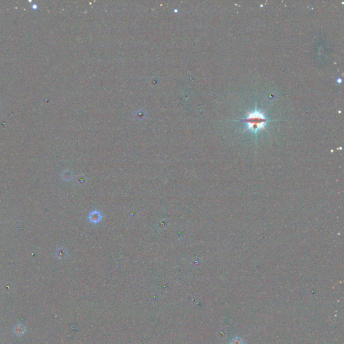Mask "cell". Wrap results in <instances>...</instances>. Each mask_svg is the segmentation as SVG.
I'll return each mask as SVG.
<instances>
[{
    "instance_id": "cell-1",
    "label": "cell",
    "mask_w": 344,
    "mask_h": 344,
    "mask_svg": "<svg viewBox=\"0 0 344 344\" xmlns=\"http://www.w3.org/2000/svg\"><path fill=\"white\" fill-rule=\"evenodd\" d=\"M266 121L263 114L259 112L249 113V117L246 120L248 124V129H252L253 130L263 128Z\"/></svg>"
},
{
    "instance_id": "cell-2",
    "label": "cell",
    "mask_w": 344,
    "mask_h": 344,
    "mask_svg": "<svg viewBox=\"0 0 344 344\" xmlns=\"http://www.w3.org/2000/svg\"><path fill=\"white\" fill-rule=\"evenodd\" d=\"M32 8L33 9V10H37V9L38 8V6H37V4H36V3H34V4L32 5Z\"/></svg>"
}]
</instances>
